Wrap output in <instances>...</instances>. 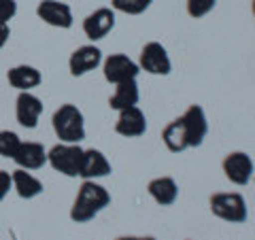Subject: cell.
<instances>
[{"mask_svg": "<svg viewBox=\"0 0 255 240\" xmlns=\"http://www.w3.org/2000/svg\"><path fill=\"white\" fill-rule=\"evenodd\" d=\"M109 204H111V196L105 187L94 181H83L77 191L73 209H70V219L75 223H87L100 211H105Z\"/></svg>", "mask_w": 255, "mask_h": 240, "instance_id": "cell-1", "label": "cell"}, {"mask_svg": "<svg viewBox=\"0 0 255 240\" xmlns=\"http://www.w3.org/2000/svg\"><path fill=\"white\" fill-rule=\"evenodd\" d=\"M51 125L55 136L62 142L79 145L85 138V119L83 113L75 105H62L51 117Z\"/></svg>", "mask_w": 255, "mask_h": 240, "instance_id": "cell-2", "label": "cell"}, {"mask_svg": "<svg viewBox=\"0 0 255 240\" xmlns=\"http://www.w3.org/2000/svg\"><path fill=\"white\" fill-rule=\"evenodd\" d=\"M81 162H83V149L79 145L60 142V145H53L47 151V164H49L55 172L64 174V177H70V179L79 177Z\"/></svg>", "mask_w": 255, "mask_h": 240, "instance_id": "cell-3", "label": "cell"}, {"mask_svg": "<svg viewBox=\"0 0 255 240\" xmlns=\"http://www.w3.org/2000/svg\"><path fill=\"white\" fill-rule=\"evenodd\" d=\"M211 213L223 221L243 223L247 221V202L241 194H213Z\"/></svg>", "mask_w": 255, "mask_h": 240, "instance_id": "cell-4", "label": "cell"}, {"mask_svg": "<svg viewBox=\"0 0 255 240\" xmlns=\"http://www.w3.org/2000/svg\"><path fill=\"white\" fill-rule=\"evenodd\" d=\"M102 73L109 83H124L130 79H136L140 73V66L136 62H132L124 53H111L109 58L102 62Z\"/></svg>", "mask_w": 255, "mask_h": 240, "instance_id": "cell-5", "label": "cell"}, {"mask_svg": "<svg viewBox=\"0 0 255 240\" xmlns=\"http://www.w3.org/2000/svg\"><path fill=\"white\" fill-rule=\"evenodd\" d=\"M179 119L183 123V130H185V136H187V145L200 147L206 138V134H209V121H206L204 109L198 105H191Z\"/></svg>", "mask_w": 255, "mask_h": 240, "instance_id": "cell-6", "label": "cell"}, {"mask_svg": "<svg viewBox=\"0 0 255 240\" xmlns=\"http://www.w3.org/2000/svg\"><path fill=\"white\" fill-rule=\"evenodd\" d=\"M138 66L142 70H147L149 75L166 77V75H170L172 64H170V58H168V51L164 49V45L157 43V41H151V43H147L145 47H142Z\"/></svg>", "mask_w": 255, "mask_h": 240, "instance_id": "cell-7", "label": "cell"}, {"mask_svg": "<svg viewBox=\"0 0 255 240\" xmlns=\"http://www.w3.org/2000/svg\"><path fill=\"white\" fill-rule=\"evenodd\" d=\"M41 115H43L41 98L32 92H19L17 100H15V119H17V123L26 127V130H34Z\"/></svg>", "mask_w": 255, "mask_h": 240, "instance_id": "cell-8", "label": "cell"}, {"mask_svg": "<svg viewBox=\"0 0 255 240\" xmlns=\"http://www.w3.org/2000/svg\"><path fill=\"white\" fill-rule=\"evenodd\" d=\"M36 15L45 23H49L53 28H62V30L73 28V21H75L73 9L66 2H60V0H41L36 6Z\"/></svg>", "mask_w": 255, "mask_h": 240, "instance_id": "cell-9", "label": "cell"}, {"mask_svg": "<svg viewBox=\"0 0 255 240\" xmlns=\"http://www.w3.org/2000/svg\"><path fill=\"white\" fill-rule=\"evenodd\" d=\"M113 28H115V11L109 9V6H100V9H96L83 19V32L92 41L105 38Z\"/></svg>", "mask_w": 255, "mask_h": 240, "instance_id": "cell-10", "label": "cell"}, {"mask_svg": "<svg viewBox=\"0 0 255 240\" xmlns=\"http://www.w3.org/2000/svg\"><path fill=\"white\" fill-rule=\"evenodd\" d=\"M102 64V51L94 45H83L70 53L68 68L73 77H83L87 73H92Z\"/></svg>", "mask_w": 255, "mask_h": 240, "instance_id": "cell-11", "label": "cell"}, {"mask_svg": "<svg viewBox=\"0 0 255 240\" xmlns=\"http://www.w3.org/2000/svg\"><path fill=\"white\" fill-rule=\"evenodd\" d=\"M223 172L234 185H247L253 177V159L243 151H234L223 159Z\"/></svg>", "mask_w": 255, "mask_h": 240, "instance_id": "cell-12", "label": "cell"}, {"mask_svg": "<svg viewBox=\"0 0 255 240\" xmlns=\"http://www.w3.org/2000/svg\"><path fill=\"white\" fill-rule=\"evenodd\" d=\"M115 132L126 136V138H136L147 132V117L138 107H130L119 111V117L115 121Z\"/></svg>", "mask_w": 255, "mask_h": 240, "instance_id": "cell-13", "label": "cell"}, {"mask_svg": "<svg viewBox=\"0 0 255 240\" xmlns=\"http://www.w3.org/2000/svg\"><path fill=\"white\" fill-rule=\"evenodd\" d=\"M13 162L17 164V168H23V170H38V168L47 164V149L41 142L21 140L13 155Z\"/></svg>", "mask_w": 255, "mask_h": 240, "instance_id": "cell-14", "label": "cell"}, {"mask_svg": "<svg viewBox=\"0 0 255 240\" xmlns=\"http://www.w3.org/2000/svg\"><path fill=\"white\" fill-rule=\"evenodd\" d=\"M111 162L107 155L98 149H83V162H81V172L79 177L83 181H94V179H102L111 174Z\"/></svg>", "mask_w": 255, "mask_h": 240, "instance_id": "cell-15", "label": "cell"}, {"mask_svg": "<svg viewBox=\"0 0 255 240\" xmlns=\"http://www.w3.org/2000/svg\"><path fill=\"white\" fill-rule=\"evenodd\" d=\"M6 81H9L11 87H15L17 92H30V90H34V87L41 85L43 75H41V70L30 66V64H17V66L9 68Z\"/></svg>", "mask_w": 255, "mask_h": 240, "instance_id": "cell-16", "label": "cell"}, {"mask_svg": "<svg viewBox=\"0 0 255 240\" xmlns=\"http://www.w3.org/2000/svg\"><path fill=\"white\" fill-rule=\"evenodd\" d=\"M11 181H13V191L21 200H32V198L41 196L45 189L43 181H38L34 174L23 170V168H17V170L11 172Z\"/></svg>", "mask_w": 255, "mask_h": 240, "instance_id": "cell-17", "label": "cell"}, {"mask_svg": "<svg viewBox=\"0 0 255 240\" xmlns=\"http://www.w3.org/2000/svg\"><path fill=\"white\" fill-rule=\"evenodd\" d=\"M138 98H140L138 83H136V79H130V81L117 83L115 94L109 98V105H111V109H115V111H124V109L136 107Z\"/></svg>", "mask_w": 255, "mask_h": 240, "instance_id": "cell-18", "label": "cell"}, {"mask_svg": "<svg viewBox=\"0 0 255 240\" xmlns=\"http://www.w3.org/2000/svg\"><path fill=\"white\" fill-rule=\"evenodd\" d=\"M147 191H149V196L162 206H170L177 202V198H179V187H177V183H174V179H170V177L153 179L149 183Z\"/></svg>", "mask_w": 255, "mask_h": 240, "instance_id": "cell-19", "label": "cell"}, {"mask_svg": "<svg viewBox=\"0 0 255 240\" xmlns=\"http://www.w3.org/2000/svg\"><path fill=\"white\" fill-rule=\"evenodd\" d=\"M162 140H164V145L168 147V151H172V153H179V151L189 149L187 136H185V130H183L181 119H174V121H170L168 125L164 127Z\"/></svg>", "mask_w": 255, "mask_h": 240, "instance_id": "cell-20", "label": "cell"}, {"mask_svg": "<svg viewBox=\"0 0 255 240\" xmlns=\"http://www.w3.org/2000/svg\"><path fill=\"white\" fill-rule=\"evenodd\" d=\"M153 0H111L113 11L119 13H128V15H140L145 13Z\"/></svg>", "mask_w": 255, "mask_h": 240, "instance_id": "cell-21", "label": "cell"}, {"mask_svg": "<svg viewBox=\"0 0 255 240\" xmlns=\"http://www.w3.org/2000/svg\"><path fill=\"white\" fill-rule=\"evenodd\" d=\"M19 142H21V138L13 130H0V157L13 159Z\"/></svg>", "mask_w": 255, "mask_h": 240, "instance_id": "cell-22", "label": "cell"}, {"mask_svg": "<svg viewBox=\"0 0 255 240\" xmlns=\"http://www.w3.org/2000/svg\"><path fill=\"white\" fill-rule=\"evenodd\" d=\"M215 4H217V0H187V13L191 17H204V15H209Z\"/></svg>", "mask_w": 255, "mask_h": 240, "instance_id": "cell-23", "label": "cell"}, {"mask_svg": "<svg viewBox=\"0 0 255 240\" xmlns=\"http://www.w3.org/2000/svg\"><path fill=\"white\" fill-rule=\"evenodd\" d=\"M17 15V2L15 0H0V21L9 23Z\"/></svg>", "mask_w": 255, "mask_h": 240, "instance_id": "cell-24", "label": "cell"}, {"mask_svg": "<svg viewBox=\"0 0 255 240\" xmlns=\"http://www.w3.org/2000/svg\"><path fill=\"white\" fill-rule=\"evenodd\" d=\"M13 189V181H11V172L0 170V202L9 196V191Z\"/></svg>", "mask_w": 255, "mask_h": 240, "instance_id": "cell-25", "label": "cell"}, {"mask_svg": "<svg viewBox=\"0 0 255 240\" xmlns=\"http://www.w3.org/2000/svg\"><path fill=\"white\" fill-rule=\"evenodd\" d=\"M9 38H11V28H9V23H2L0 21V49L9 43Z\"/></svg>", "mask_w": 255, "mask_h": 240, "instance_id": "cell-26", "label": "cell"}, {"mask_svg": "<svg viewBox=\"0 0 255 240\" xmlns=\"http://www.w3.org/2000/svg\"><path fill=\"white\" fill-rule=\"evenodd\" d=\"M115 240H155L153 236H119Z\"/></svg>", "mask_w": 255, "mask_h": 240, "instance_id": "cell-27", "label": "cell"}, {"mask_svg": "<svg viewBox=\"0 0 255 240\" xmlns=\"http://www.w3.org/2000/svg\"><path fill=\"white\" fill-rule=\"evenodd\" d=\"M251 11H253V17H255V0H253V4H251Z\"/></svg>", "mask_w": 255, "mask_h": 240, "instance_id": "cell-28", "label": "cell"}]
</instances>
